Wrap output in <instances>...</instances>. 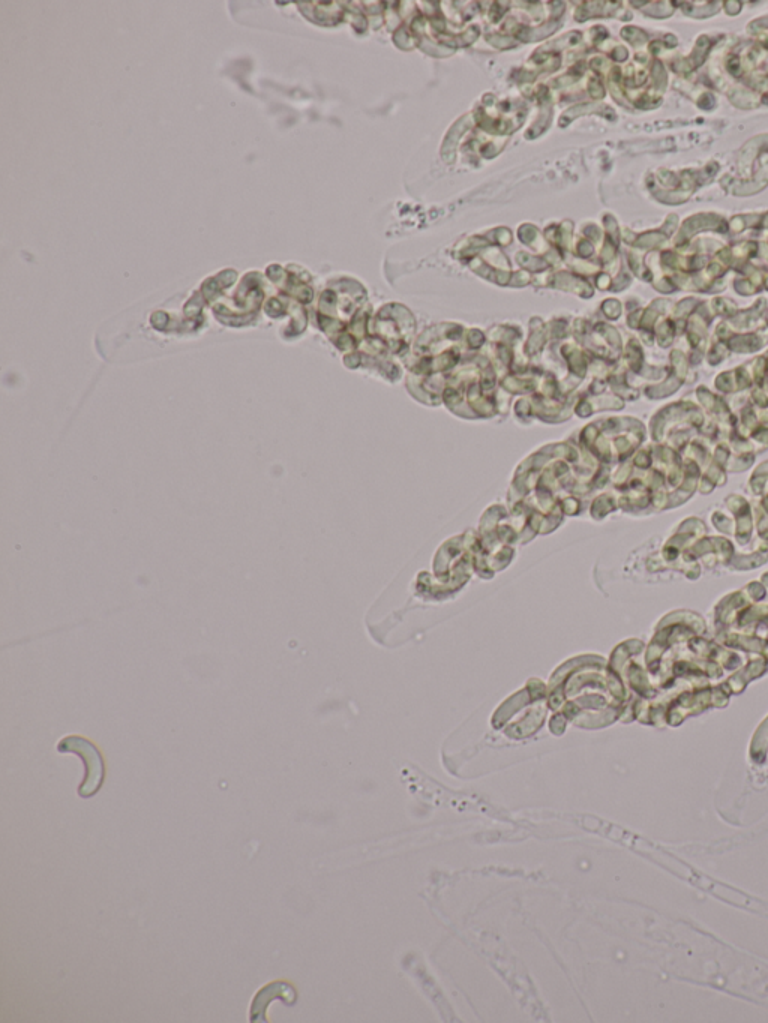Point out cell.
Returning a JSON list of instances; mask_svg holds the SVG:
<instances>
[{
  "label": "cell",
  "mask_w": 768,
  "mask_h": 1023,
  "mask_svg": "<svg viewBox=\"0 0 768 1023\" xmlns=\"http://www.w3.org/2000/svg\"><path fill=\"white\" fill-rule=\"evenodd\" d=\"M275 999H282L288 1005H293L296 1002V990L290 984L284 983V981H275V983L267 984L263 989L258 990L254 1001H252L251 1013H249L251 1014V1022H263V1020H266L267 1007Z\"/></svg>",
  "instance_id": "cell-2"
},
{
  "label": "cell",
  "mask_w": 768,
  "mask_h": 1023,
  "mask_svg": "<svg viewBox=\"0 0 768 1023\" xmlns=\"http://www.w3.org/2000/svg\"><path fill=\"white\" fill-rule=\"evenodd\" d=\"M57 752L74 753L83 761L84 779L78 786L81 798L98 794L105 780V764L98 747L80 735H68L57 743Z\"/></svg>",
  "instance_id": "cell-1"
}]
</instances>
